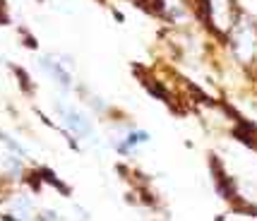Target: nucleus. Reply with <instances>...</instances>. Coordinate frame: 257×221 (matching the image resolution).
<instances>
[{"mask_svg": "<svg viewBox=\"0 0 257 221\" xmlns=\"http://www.w3.org/2000/svg\"><path fill=\"white\" fill-rule=\"evenodd\" d=\"M65 116H67V118H65L67 125H70V128H72V130H75L77 135H89V133H91L89 123L84 121V118H82L79 113H75V111H67Z\"/></svg>", "mask_w": 257, "mask_h": 221, "instance_id": "obj_1", "label": "nucleus"}, {"mask_svg": "<svg viewBox=\"0 0 257 221\" xmlns=\"http://www.w3.org/2000/svg\"><path fill=\"white\" fill-rule=\"evenodd\" d=\"M44 67L48 70V72H51V75H53V77L58 79V82H60V84H63V87H70V75H67L65 70L58 65V63H53V60L44 58Z\"/></svg>", "mask_w": 257, "mask_h": 221, "instance_id": "obj_2", "label": "nucleus"}, {"mask_svg": "<svg viewBox=\"0 0 257 221\" xmlns=\"http://www.w3.org/2000/svg\"><path fill=\"white\" fill-rule=\"evenodd\" d=\"M149 140V135L147 133H133L130 135V144H135V142H147Z\"/></svg>", "mask_w": 257, "mask_h": 221, "instance_id": "obj_3", "label": "nucleus"}]
</instances>
